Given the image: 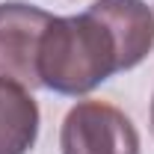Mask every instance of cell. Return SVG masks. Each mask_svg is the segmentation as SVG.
<instances>
[{"label": "cell", "instance_id": "6da1fadb", "mask_svg": "<svg viewBox=\"0 0 154 154\" xmlns=\"http://www.w3.org/2000/svg\"><path fill=\"white\" fill-rule=\"evenodd\" d=\"M122 71V57L107 24L89 9L48 24L38 51V83L57 95H89Z\"/></svg>", "mask_w": 154, "mask_h": 154}, {"label": "cell", "instance_id": "3957f363", "mask_svg": "<svg viewBox=\"0 0 154 154\" xmlns=\"http://www.w3.org/2000/svg\"><path fill=\"white\" fill-rule=\"evenodd\" d=\"M62 154H139L134 122L107 101H77L59 131Z\"/></svg>", "mask_w": 154, "mask_h": 154}, {"label": "cell", "instance_id": "7a4b0ae2", "mask_svg": "<svg viewBox=\"0 0 154 154\" xmlns=\"http://www.w3.org/2000/svg\"><path fill=\"white\" fill-rule=\"evenodd\" d=\"M54 21L36 3H0V80L33 92L38 83V51L48 24Z\"/></svg>", "mask_w": 154, "mask_h": 154}, {"label": "cell", "instance_id": "277c9868", "mask_svg": "<svg viewBox=\"0 0 154 154\" xmlns=\"http://www.w3.org/2000/svg\"><path fill=\"white\" fill-rule=\"evenodd\" d=\"M89 12L107 24L119 45L122 71L136 68L154 48V12L145 0H95Z\"/></svg>", "mask_w": 154, "mask_h": 154}, {"label": "cell", "instance_id": "5b68a950", "mask_svg": "<svg viewBox=\"0 0 154 154\" xmlns=\"http://www.w3.org/2000/svg\"><path fill=\"white\" fill-rule=\"evenodd\" d=\"M38 139V104L27 89L0 80V154H27Z\"/></svg>", "mask_w": 154, "mask_h": 154}, {"label": "cell", "instance_id": "8992f818", "mask_svg": "<svg viewBox=\"0 0 154 154\" xmlns=\"http://www.w3.org/2000/svg\"><path fill=\"white\" fill-rule=\"evenodd\" d=\"M151 131H154V98H151Z\"/></svg>", "mask_w": 154, "mask_h": 154}]
</instances>
